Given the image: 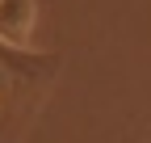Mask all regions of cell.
Returning a JSON list of instances; mask_svg holds the SVG:
<instances>
[{
  "label": "cell",
  "mask_w": 151,
  "mask_h": 143,
  "mask_svg": "<svg viewBox=\"0 0 151 143\" xmlns=\"http://www.w3.org/2000/svg\"><path fill=\"white\" fill-rule=\"evenodd\" d=\"M34 17H38L34 0H0V38L25 46L34 34Z\"/></svg>",
  "instance_id": "1"
},
{
  "label": "cell",
  "mask_w": 151,
  "mask_h": 143,
  "mask_svg": "<svg viewBox=\"0 0 151 143\" xmlns=\"http://www.w3.org/2000/svg\"><path fill=\"white\" fill-rule=\"evenodd\" d=\"M17 84H21V80H17L9 67H0V105H4V101L13 97V88H17Z\"/></svg>",
  "instance_id": "2"
}]
</instances>
